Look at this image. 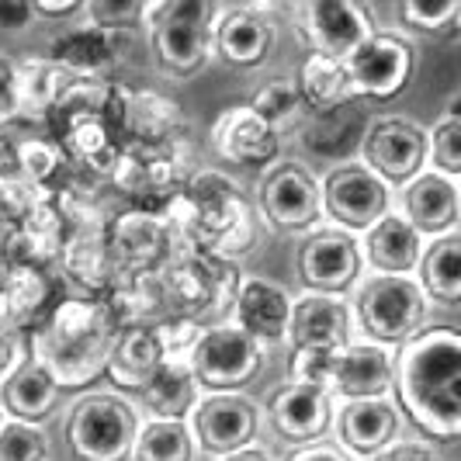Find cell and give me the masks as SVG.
<instances>
[{
    "instance_id": "1",
    "label": "cell",
    "mask_w": 461,
    "mask_h": 461,
    "mask_svg": "<svg viewBox=\"0 0 461 461\" xmlns=\"http://www.w3.org/2000/svg\"><path fill=\"white\" fill-rule=\"evenodd\" d=\"M393 389L402 413L427 438L461 434V337L455 326H430L399 344Z\"/></svg>"
},
{
    "instance_id": "2",
    "label": "cell",
    "mask_w": 461,
    "mask_h": 461,
    "mask_svg": "<svg viewBox=\"0 0 461 461\" xmlns=\"http://www.w3.org/2000/svg\"><path fill=\"white\" fill-rule=\"evenodd\" d=\"M118 340L115 316L91 299L59 302L32 333V361L59 382V389H87L97 382Z\"/></svg>"
},
{
    "instance_id": "3",
    "label": "cell",
    "mask_w": 461,
    "mask_h": 461,
    "mask_svg": "<svg viewBox=\"0 0 461 461\" xmlns=\"http://www.w3.org/2000/svg\"><path fill=\"white\" fill-rule=\"evenodd\" d=\"M219 4L212 0H153L146 4L142 24L149 28L153 56L167 73L191 77L212 56V28Z\"/></svg>"
},
{
    "instance_id": "4",
    "label": "cell",
    "mask_w": 461,
    "mask_h": 461,
    "mask_svg": "<svg viewBox=\"0 0 461 461\" xmlns=\"http://www.w3.org/2000/svg\"><path fill=\"white\" fill-rule=\"evenodd\" d=\"M427 309L430 302L423 299L416 277L371 275L354 288L350 320L368 337V344L389 347L416 337L427 323Z\"/></svg>"
},
{
    "instance_id": "5",
    "label": "cell",
    "mask_w": 461,
    "mask_h": 461,
    "mask_svg": "<svg viewBox=\"0 0 461 461\" xmlns=\"http://www.w3.org/2000/svg\"><path fill=\"white\" fill-rule=\"evenodd\" d=\"M139 410L115 393H91L67 413V444L80 461H125L139 434Z\"/></svg>"
},
{
    "instance_id": "6",
    "label": "cell",
    "mask_w": 461,
    "mask_h": 461,
    "mask_svg": "<svg viewBox=\"0 0 461 461\" xmlns=\"http://www.w3.org/2000/svg\"><path fill=\"white\" fill-rule=\"evenodd\" d=\"M187 368L198 389L208 393H240L250 385L264 365V347L236 326H208L187 350Z\"/></svg>"
},
{
    "instance_id": "7",
    "label": "cell",
    "mask_w": 461,
    "mask_h": 461,
    "mask_svg": "<svg viewBox=\"0 0 461 461\" xmlns=\"http://www.w3.org/2000/svg\"><path fill=\"white\" fill-rule=\"evenodd\" d=\"M323 215L340 232H368L385 212H393V187L371 174L361 160L330 167L320 185Z\"/></svg>"
},
{
    "instance_id": "8",
    "label": "cell",
    "mask_w": 461,
    "mask_h": 461,
    "mask_svg": "<svg viewBox=\"0 0 461 461\" xmlns=\"http://www.w3.org/2000/svg\"><path fill=\"white\" fill-rule=\"evenodd\" d=\"M257 208L277 232H312L323 219L320 181L299 160L271 163L257 185Z\"/></svg>"
},
{
    "instance_id": "9",
    "label": "cell",
    "mask_w": 461,
    "mask_h": 461,
    "mask_svg": "<svg viewBox=\"0 0 461 461\" xmlns=\"http://www.w3.org/2000/svg\"><path fill=\"white\" fill-rule=\"evenodd\" d=\"M194 447L212 458H230L243 447H254L260 430V410L243 393H205L187 416Z\"/></svg>"
},
{
    "instance_id": "10",
    "label": "cell",
    "mask_w": 461,
    "mask_h": 461,
    "mask_svg": "<svg viewBox=\"0 0 461 461\" xmlns=\"http://www.w3.org/2000/svg\"><path fill=\"white\" fill-rule=\"evenodd\" d=\"M350 91L354 97H371V101H393L395 94L406 91L413 77L416 56L413 46L393 35V32H375L344 59Z\"/></svg>"
},
{
    "instance_id": "11",
    "label": "cell",
    "mask_w": 461,
    "mask_h": 461,
    "mask_svg": "<svg viewBox=\"0 0 461 461\" xmlns=\"http://www.w3.org/2000/svg\"><path fill=\"white\" fill-rule=\"evenodd\" d=\"M361 163L389 187L410 185L420 170H427V129L399 115L375 118L365 132Z\"/></svg>"
},
{
    "instance_id": "12",
    "label": "cell",
    "mask_w": 461,
    "mask_h": 461,
    "mask_svg": "<svg viewBox=\"0 0 461 461\" xmlns=\"http://www.w3.org/2000/svg\"><path fill=\"white\" fill-rule=\"evenodd\" d=\"M361 247L350 232L316 230L299 250V277L302 285L316 295H340L361 281Z\"/></svg>"
},
{
    "instance_id": "13",
    "label": "cell",
    "mask_w": 461,
    "mask_h": 461,
    "mask_svg": "<svg viewBox=\"0 0 461 461\" xmlns=\"http://www.w3.org/2000/svg\"><path fill=\"white\" fill-rule=\"evenodd\" d=\"M299 24L312 52L330 59H347L365 39L378 32L368 7L354 0H312L299 11Z\"/></svg>"
},
{
    "instance_id": "14",
    "label": "cell",
    "mask_w": 461,
    "mask_h": 461,
    "mask_svg": "<svg viewBox=\"0 0 461 461\" xmlns=\"http://www.w3.org/2000/svg\"><path fill=\"white\" fill-rule=\"evenodd\" d=\"M402 219L413 226L423 240H440L458 232L461 205H458V181L444 177L438 170H420L410 185H402Z\"/></svg>"
},
{
    "instance_id": "15",
    "label": "cell",
    "mask_w": 461,
    "mask_h": 461,
    "mask_svg": "<svg viewBox=\"0 0 461 461\" xmlns=\"http://www.w3.org/2000/svg\"><path fill=\"white\" fill-rule=\"evenodd\" d=\"M333 423L340 438L337 447L357 461L375 458L378 451L395 444L402 416L393 399H354V402H344L340 410H333Z\"/></svg>"
},
{
    "instance_id": "16",
    "label": "cell",
    "mask_w": 461,
    "mask_h": 461,
    "mask_svg": "<svg viewBox=\"0 0 461 461\" xmlns=\"http://www.w3.org/2000/svg\"><path fill=\"white\" fill-rule=\"evenodd\" d=\"M236 330L254 337L257 344L275 347L288 340V320H292V295L267 281V277H243L232 295Z\"/></svg>"
},
{
    "instance_id": "17",
    "label": "cell",
    "mask_w": 461,
    "mask_h": 461,
    "mask_svg": "<svg viewBox=\"0 0 461 461\" xmlns=\"http://www.w3.org/2000/svg\"><path fill=\"white\" fill-rule=\"evenodd\" d=\"M333 395L323 389H309V385H281L267 399V420L277 434L292 444H316L326 438V430L333 427Z\"/></svg>"
},
{
    "instance_id": "18",
    "label": "cell",
    "mask_w": 461,
    "mask_h": 461,
    "mask_svg": "<svg viewBox=\"0 0 461 461\" xmlns=\"http://www.w3.org/2000/svg\"><path fill=\"white\" fill-rule=\"evenodd\" d=\"M395 378V357L389 347L378 344H350L337 354V368L330 382V395H340L344 402L354 399H389Z\"/></svg>"
},
{
    "instance_id": "19",
    "label": "cell",
    "mask_w": 461,
    "mask_h": 461,
    "mask_svg": "<svg viewBox=\"0 0 461 461\" xmlns=\"http://www.w3.org/2000/svg\"><path fill=\"white\" fill-rule=\"evenodd\" d=\"M354 340V320L350 305L340 295H316L305 292L292 299V320H288V344L295 347H326L344 350Z\"/></svg>"
},
{
    "instance_id": "20",
    "label": "cell",
    "mask_w": 461,
    "mask_h": 461,
    "mask_svg": "<svg viewBox=\"0 0 461 461\" xmlns=\"http://www.w3.org/2000/svg\"><path fill=\"white\" fill-rule=\"evenodd\" d=\"M212 146L222 160L236 167H271L281 153V136L271 125H264L247 104H236L215 118Z\"/></svg>"
},
{
    "instance_id": "21",
    "label": "cell",
    "mask_w": 461,
    "mask_h": 461,
    "mask_svg": "<svg viewBox=\"0 0 461 461\" xmlns=\"http://www.w3.org/2000/svg\"><path fill=\"white\" fill-rule=\"evenodd\" d=\"M275 46V24L260 7H219L212 52L230 67H257Z\"/></svg>"
},
{
    "instance_id": "22",
    "label": "cell",
    "mask_w": 461,
    "mask_h": 461,
    "mask_svg": "<svg viewBox=\"0 0 461 461\" xmlns=\"http://www.w3.org/2000/svg\"><path fill=\"white\" fill-rule=\"evenodd\" d=\"M423 236L399 215V212H385L357 243L361 247V260H368L375 275L389 277H410L420 264L423 254Z\"/></svg>"
},
{
    "instance_id": "23",
    "label": "cell",
    "mask_w": 461,
    "mask_h": 461,
    "mask_svg": "<svg viewBox=\"0 0 461 461\" xmlns=\"http://www.w3.org/2000/svg\"><path fill=\"white\" fill-rule=\"evenodd\" d=\"M59 382L39 361H18L11 375L0 382V410L7 420L39 427L59 406Z\"/></svg>"
},
{
    "instance_id": "24",
    "label": "cell",
    "mask_w": 461,
    "mask_h": 461,
    "mask_svg": "<svg viewBox=\"0 0 461 461\" xmlns=\"http://www.w3.org/2000/svg\"><path fill=\"white\" fill-rule=\"evenodd\" d=\"M136 393L153 420H187L202 399V389L185 357H163Z\"/></svg>"
},
{
    "instance_id": "25",
    "label": "cell",
    "mask_w": 461,
    "mask_h": 461,
    "mask_svg": "<svg viewBox=\"0 0 461 461\" xmlns=\"http://www.w3.org/2000/svg\"><path fill=\"white\" fill-rule=\"evenodd\" d=\"M416 285L423 292V299L438 302V305H458L461 302V236H440V240H427L423 254L416 264Z\"/></svg>"
},
{
    "instance_id": "26",
    "label": "cell",
    "mask_w": 461,
    "mask_h": 461,
    "mask_svg": "<svg viewBox=\"0 0 461 461\" xmlns=\"http://www.w3.org/2000/svg\"><path fill=\"white\" fill-rule=\"evenodd\" d=\"M160 361H163V347L157 330L136 326V330L118 333L104 375L112 378V385H118V389H139L157 371Z\"/></svg>"
},
{
    "instance_id": "27",
    "label": "cell",
    "mask_w": 461,
    "mask_h": 461,
    "mask_svg": "<svg viewBox=\"0 0 461 461\" xmlns=\"http://www.w3.org/2000/svg\"><path fill=\"white\" fill-rule=\"evenodd\" d=\"M69 80H77V77H69L67 69H59L42 56H28L22 63H14L18 115H42L46 108H52L63 97Z\"/></svg>"
},
{
    "instance_id": "28",
    "label": "cell",
    "mask_w": 461,
    "mask_h": 461,
    "mask_svg": "<svg viewBox=\"0 0 461 461\" xmlns=\"http://www.w3.org/2000/svg\"><path fill=\"white\" fill-rule=\"evenodd\" d=\"M295 84H299L302 104L312 108V112H333V108H344L347 101H354L344 59H330V56L312 52L302 63V73Z\"/></svg>"
},
{
    "instance_id": "29",
    "label": "cell",
    "mask_w": 461,
    "mask_h": 461,
    "mask_svg": "<svg viewBox=\"0 0 461 461\" xmlns=\"http://www.w3.org/2000/svg\"><path fill=\"white\" fill-rule=\"evenodd\" d=\"M194 438L187 420H146L132 440V461H194Z\"/></svg>"
},
{
    "instance_id": "30",
    "label": "cell",
    "mask_w": 461,
    "mask_h": 461,
    "mask_svg": "<svg viewBox=\"0 0 461 461\" xmlns=\"http://www.w3.org/2000/svg\"><path fill=\"white\" fill-rule=\"evenodd\" d=\"M59 69H67L69 77L84 80V77H94L112 63V49H108V35L97 32L94 24L80 28V32H69L63 35L56 46H52V59Z\"/></svg>"
},
{
    "instance_id": "31",
    "label": "cell",
    "mask_w": 461,
    "mask_h": 461,
    "mask_svg": "<svg viewBox=\"0 0 461 461\" xmlns=\"http://www.w3.org/2000/svg\"><path fill=\"white\" fill-rule=\"evenodd\" d=\"M4 295H7V320L18 326L42 323V305L49 299V281L35 264H18L11 275H4Z\"/></svg>"
},
{
    "instance_id": "32",
    "label": "cell",
    "mask_w": 461,
    "mask_h": 461,
    "mask_svg": "<svg viewBox=\"0 0 461 461\" xmlns=\"http://www.w3.org/2000/svg\"><path fill=\"white\" fill-rule=\"evenodd\" d=\"M247 108L281 136L288 125H295V118L302 115L305 104H302L299 84H295L292 77H271V80L254 94V101H250Z\"/></svg>"
},
{
    "instance_id": "33",
    "label": "cell",
    "mask_w": 461,
    "mask_h": 461,
    "mask_svg": "<svg viewBox=\"0 0 461 461\" xmlns=\"http://www.w3.org/2000/svg\"><path fill=\"white\" fill-rule=\"evenodd\" d=\"M427 163L430 170H438L444 177H455L461 174V115L458 108L451 104L444 118L427 132Z\"/></svg>"
},
{
    "instance_id": "34",
    "label": "cell",
    "mask_w": 461,
    "mask_h": 461,
    "mask_svg": "<svg viewBox=\"0 0 461 461\" xmlns=\"http://www.w3.org/2000/svg\"><path fill=\"white\" fill-rule=\"evenodd\" d=\"M337 354L340 350H326V347H295L292 350V361H288L292 385H309V389L330 393L333 368H337Z\"/></svg>"
},
{
    "instance_id": "35",
    "label": "cell",
    "mask_w": 461,
    "mask_h": 461,
    "mask_svg": "<svg viewBox=\"0 0 461 461\" xmlns=\"http://www.w3.org/2000/svg\"><path fill=\"white\" fill-rule=\"evenodd\" d=\"M69 146L80 160L91 163H104V167H115V157H112V136L104 129L101 115H73V125H69Z\"/></svg>"
},
{
    "instance_id": "36",
    "label": "cell",
    "mask_w": 461,
    "mask_h": 461,
    "mask_svg": "<svg viewBox=\"0 0 461 461\" xmlns=\"http://www.w3.org/2000/svg\"><path fill=\"white\" fill-rule=\"evenodd\" d=\"M0 461H49V440L39 427L7 420L0 427Z\"/></svg>"
},
{
    "instance_id": "37",
    "label": "cell",
    "mask_w": 461,
    "mask_h": 461,
    "mask_svg": "<svg viewBox=\"0 0 461 461\" xmlns=\"http://www.w3.org/2000/svg\"><path fill=\"white\" fill-rule=\"evenodd\" d=\"M125 112H129V125H132L142 139L163 136V132L177 122V108H174L170 101L157 97V94H136V97H129Z\"/></svg>"
},
{
    "instance_id": "38",
    "label": "cell",
    "mask_w": 461,
    "mask_h": 461,
    "mask_svg": "<svg viewBox=\"0 0 461 461\" xmlns=\"http://www.w3.org/2000/svg\"><path fill=\"white\" fill-rule=\"evenodd\" d=\"M59 222H63V219L56 215V208H49V205L32 208V212L24 215L22 243L32 250V260L52 257L63 247V240H59ZM32 260H28V264H32Z\"/></svg>"
},
{
    "instance_id": "39",
    "label": "cell",
    "mask_w": 461,
    "mask_h": 461,
    "mask_svg": "<svg viewBox=\"0 0 461 461\" xmlns=\"http://www.w3.org/2000/svg\"><path fill=\"white\" fill-rule=\"evenodd\" d=\"M458 14H461L458 0H447V4L406 0V4H399V18L410 24V28H416V32H447Z\"/></svg>"
},
{
    "instance_id": "40",
    "label": "cell",
    "mask_w": 461,
    "mask_h": 461,
    "mask_svg": "<svg viewBox=\"0 0 461 461\" xmlns=\"http://www.w3.org/2000/svg\"><path fill=\"white\" fill-rule=\"evenodd\" d=\"M146 14V4L142 0H94L87 4V18L97 32H118V28H129V24H142Z\"/></svg>"
},
{
    "instance_id": "41",
    "label": "cell",
    "mask_w": 461,
    "mask_h": 461,
    "mask_svg": "<svg viewBox=\"0 0 461 461\" xmlns=\"http://www.w3.org/2000/svg\"><path fill=\"white\" fill-rule=\"evenodd\" d=\"M14 160L22 167V174L32 181V185H42L46 177L56 174V167H59V153L46 146V142H22L18 149H14Z\"/></svg>"
},
{
    "instance_id": "42",
    "label": "cell",
    "mask_w": 461,
    "mask_h": 461,
    "mask_svg": "<svg viewBox=\"0 0 461 461\" xmlns=\"http://www.w3.org/2000/svg\"><path fill=\"white\" fill-rule=\"evenodd\" d=\"M368 461H440V455L427 444H416V440H402V444H389L385 451H378Z\"/></svg>"
},
{
    "instance_id": "43",
    "label": "cell",
    "mask_w": 461,
    "mask_h": 461,
    "mask_svg": "<svg viewBox=\"0 0 461 461\" xmlns=\"http://www.w3.org/2000/svg\"><path fill=\"white\" fill-rule=\"evenodd\" d=\"M18 115V94H14V63L0 56V125Z\"/></svg>"
},
{
    "instance_id": "44",
    "label": "cell",
    "mask_w": 461,
    "mask_h": 461,
    "mask_svg": "<svg viewBox=\"0 0 461 461\" xmlns=\"http://www.w3.org/2000/svg\"><path fill=\"white\" fill-rule=\"evenodd\" d=\"M35 22V11L28 0H0V28L7 32H22Z\"/></svg>"
},
{
    "instance_id": "45",
    "label": "cell",
    "mask_w": 461,
    "mask_h": 461,
    "mask_svg": "<svg viewBox=\"0 0 461 461\" xmlns=\"http://www.w3.org/2000/svg\"><path fill=\"white\" fill-rule=\"evenodd\" d=\"M288 461H354L350 455H344L337 444H326V440H316V444H305V447H295Z\"/></svg>"
},
{
    "instance_id": "46",
    "label": "cell",
    "mask_w": 461,
    "mask_h": 461,
    "mask_svg": "<svg viewBox=\"0 0 461 461\" xmlns=\"http://www.w3.org/2000/svg\"><path fill=\"white\" fill-rule=\"evenodd\" d=\"M32 11L35 18H69L80 11V0H35Z\"/></svg>"
},
{
    "instance_id": "47",
    "label": "cell",
    "mask_w": 461,
    "mask_h": 461,
    "mask_svg": "<svg viewBox=\"0 0 461 461\" xmlns=\"http://www.w3.org/2000/svg\"><path fill=\"white\" fill-rule=\"evenodd\" d=\"M14 365H18V344H14L7 333H0V382L11 375Z\"/></svg>"
},
{
    "instance_id": "48",
    "label": "cell",
    "mask_w": 461,
    "mask_h": 461,
    "mask_svg": "<svg viewBox=\"0 0 461 461\" xmlns=\"http://www.w3.org/2000/svg\"><path fill=\"white\" fill-rule=\"evenodd\" d=\"M219 461H275L267 451H260V447H243V451H236L230 458H219Z\"/></svg>"
},
{
    "instance_id": "49",
    "label": "cell",
    "mask_w": 461,
    "mask_h": 461,
    "mask_svg": "<svg viewBox=\"0 0 461 461\" xmlns=\"http://www.w3.org/2000/svg\"><path fill=\"white\" fill-rule=\"evenodd\" d=\"M7 316V295H4V275H0V320Z\"/></svg>"
},
{
    "instance_id": "50",
    "label": "cell",
    "mask_w": 461,
    "mask_h": 461,
    "mask_svg": "<svg viewBox=\"0 0 461 461\" xmlns=\"http://www.w3.org/2000/svg\"><path fill=\"white\" fill-rule=\"evenodd\" d=\"M4 423H7V416H4V410H0V427H4Z\"/></svg>"
}]
</instances>
